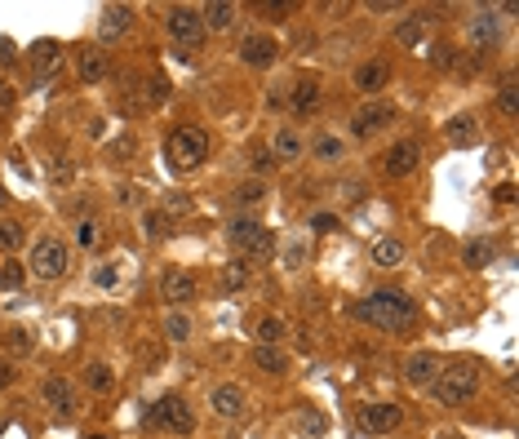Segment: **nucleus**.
Returning <instances> with one entry per match:
<instances>
[{"label": "nucleus", "mask_w": 519, "mask_h": 439, "mask_svg": "<svg viewBox=\"0 0 519 439\" xmlns=\"http://www.w3.org/2000/svg\"><path fill=\"white\" fill-rule=\"evenodd\" d=\"M351 315L360 324L378 328V333H413L422 324L417 302L408 293H400V289H373V293H364L360 302H351Z\"/></svg>", "instance_id": "1"}, {"label": "nucleus", "mask_w": 519, "mask_h": 439, "mask_svg": "<svg viewBox=\"0 0 519 439\" xmlns=\"http://www.w3.org/2000/svg\"><path fill=\"white\" fill-rule=\"evenodd\" d=\"M209 147H213L209 129L187 120V125H178V129L164 134V165L178 169V173H191V169H200L209 160Z\"/></svg>", "instance_id": "2"}, {"label": "nucleus", "mask_w": 519, "mask_h": 439, "mask_svg": "<svg viewBox=\"0 0 519 439\" xmlns=\"http://www.w3.org/2000/svg\"><path fill=\"white\" fill-rule=\"evenodd\" d=\"M222 235H226V244L248 262H271L276 258V249H280V240H276V231H267L257 218H244V213H235V218H226V227H222Z\"/></svg>", "instance_id": "3"}, {"label": "nucleus", "mask_w": 519, "mask_h": 439, "mask_svg": "<svg viewBox=\"0 0 519 439\" xmlns=\"http://www.w3.org/2000/svg\"><path fill=\"white\" fill-rule=\"evenodd\" d=\"M479 386H484V377H479V368H475V364H444V368H439V377L431 381V390H435V399H439L444 408H462V404H470V399L479 395Z\"/></svg>", "instance_id": "4"}, {"label": "nucleus", "mask_w": 519, "mask_h": 439, "mask_svg": "<svg viewBox=\"0 0 519 439\" xmlns=\"http://www.w3.org/2000/svg\"><path fill=\"white\" fill-rule=\"evenodd\" d=\"M27 271L36 275V280H63L67 271H72V249L58 240V235H41L36 244H32V258H27Z\"/></svg>", "instance_id": "5"}, {"label": "nucleus", "mask_w": 519, "mask_h": 439, "mask_svg": "<svg viewBox=\"0 0 519 439\" xmlns=\"http://www.w3.org/2000/svg\"><path fill=\"white\" fill-rule=\"evenodd\" d=\"M151 426L164 435H191L195 430V408L182 395H160L151 404Z\"/></svg>", "instance_id": "6"}, {"label": "nucleus", "mask_w": 519, "mask_h": 439, "mask_svg": "<svg viewBox=\"0 0 519 439\" xmlns=\"http://www.w3.org/2000/svg\"><path fill=\"white\" fill-rule=\"evenodd\" d=\"M156 293H160V302H169V311H187L195 302L200 284H195V275L187 266H164L160 280H156Z\"/></svg>", "instance_id": "7"}, {"label": "nucleus", "mask_w": 519, "mask_h": 439, "mask_svg": "<svg viewBox=\"0 0 519 439\" xmlns=\"http://www.w3.org/2000/svg\"><path fill=\"white\" fill-rule=\"evenodd\" d=\"M160 23H164L169 41H178L182 50H187V45H200V41L209 36V32H204V19H200V10H195V5H169Z\"/></svg>", "instance_id": "8"}, {"label": "nucleus", "mask_w": 519, "mask_h": 439, "mask_svg": "<svg viewBox=\"0 0 519 439\" xmlns=\"http://www.w3.org/2000/svg\"><path fill=\"white\" fill-rule=\"evenodd\" d=\"M285 50H280V41L276 36H267V32H248V36H240V45H235V58L244 63V67H253V72H267V67H276V58H280Z\"/></svg>", "instance_id": "9"}, {"label": "nucleus", "mask_w": 519, "mask_h": 439, "mask_svg": "<svg viewBox=\"0 0 519 439\" xmlns=\"http://www.w3.org/2000/svg\"><path fill=\"white\" fill-rule=\"evenodd\" d=\"M355 421H360L369 435H391V430L404 421V408L391 404V399H364V404H355Z\"/></svg>", "instance_id": "10"}, {"label": "nucleus", "mask_w": 519, "mask_h": 439, "mask_svg": "<svg viewBox=\"0 0 519 439\" xmlns=\"http://www.w3.org/2000/svg\"><path fill=\"white\" fill-rule=\"evenodd\" d=\"M395 116H400V112H395L386 98H369V103L351 116V138H360V142H364V138L382 134L386 125H395Z\"/></svg>", "instance_id": "11"}, {"label": "nucleus", "mask_w": 519, "mask_h": 439, "mask_svg": "<svg viewBox=\"0 0 519 439\" xmlns=\"http://www.w3.org/2000/svg\"><path fill=\"white\" fill-rule=\"evenodd\" d=\"M422 169V142L417 138H400L382 151V173L386 178H413Z\"/></svg>", "instance_id": "12"}, {"label": "nucleus", "mask_w": 519, "mask_h": 439, "mask_svg": "<svg viewBox=\"0 0 519 439\" xmlns=\"http://www.w3.org/2000/svg\"><path fill=\"white\" fill-rule=\"evenodd\" d=\"M41 399H45V408L54 412V417H63V421H72L76 412H80V395H76V386L67 381V377H45L41 381Z\"/></svg>", "instance_id": "13"}, {"label": "nucleus", "mask_w": 519, "mask_h": 439, "mask_svg": "<svg viewBox=\"0 0 519 439\" xmlns=\"http://www.w3.org/2000/svg\"><path fill=\"white\" fill-rule=\"evenodd\" d=\"M466 41H470L475 54L497 50V45H501V19H497V10H475V14L466 19Z\"/></svg>", "instance_id": "14"}, {"label": "nucleus", "mask_w": 519, "mask_h": 439, "mask_svg": "<svg viewBox=\"0 0 519 439\" xmlns=\"http://www.w3.org/2000/svg\"><path fill=\"white\" fill-rule=\"evenodd\" d=\"M320 107H324V85H320V76H298V81L289 85V112H294L298 120H311Z\"/></svg>", "instance_id": "15"}, {"label": "nucleus", "mask_w": 519, "mask_h": 439, "mask_svg": "<svg viewBox=\"0 0 519 439\" xmlns=\"http://www.w3.org/2000/svg\"><path fill=\"white\" fill-rule=\"evenodd\" d=\"M439 368H444V359H439L435 350H413V355H404V364H400V373H404V381H408L413 390H431V381L439 377Z\"/></svg>", "instance_id": "16"}, {"label": "nucleus", "mask_w": 519, "mask_h": 439, "mask_svg": "<svg viewBox=\"0 0 519 439\" xmlns=\"http://www.w3.org/2000/svg\"><path fill=\"white\" fill-rule=\"evenodd\" d=\"M76 76H80V85H103V81L111 76V54H107V45H80V50H76Z\"/></svg>", "instance_id": "17"}, {"label": "nucleus", "mask_w": 519, "mask_h": 439, "mask_svg": "<svg viewBox=\"0 0 519 439\" xmlns=\"http://www.w3.org/2000/svg\"><path fill=\"white\" fill-rule=\"evenodd\" d=\"M134 23H138L134 5H103L98 10V41H120L134 32Z\"/></svg>", "instance_id": "18"}, {"label": "nucleus", "mask_w": 519, "mask_h": 439, "mask_svg": "<svg viewBox=\"0 0 519 439\" xmlns=\"http://www.w3.org/2000/svg\"><path fill=\"white\" fill-rule=\"evenodd\" d=\"M351 85H355L364 98H378V94L391 85V63H386V58H364V63L355 67Z\"/></svg>", "instance_id": "19"}, {"label": "nucleus", "mask_w": 519, "mask_h": 439, "mask_svg": "<svg viewBox=\"0 0 519 439\" xmlns=\"http://www.w3.org/2000/svg\"><path fill=\"white\" fill-rule=\"evenodd\" d=\"M209 408H213L222 421H240L244 408H248V399H244V390H240L235 381H218L213 395H209Z\"/></svg>", "instance_id": "20"}, {"label": "nucleus", "mask_w": 519, "mask_h": 439, "mask_svg": "<svg viewBox=\"0 0 519 439\" xmlns=\"http://www.w3.org/2000/svg\"><path fill=\"white\" fill-rule=\"evenodd\" d=\"M267 151L276 156V165H294V160H302V156H307V138H302L294 125H280Z\"/></svg>", "instance_id": "21"}, {"label": "nucleus", "mask_w": 519, "mask_h": 439, "mask_svg": "<svg viewBox=\"0 0 519 439\" xmlns=\"http://www.w3.org/2000/svg\"><path fill=\"white\" fill-rule=\"evenodd\" d=\"M492 258H497V240L492 235H470L462 244V266L466 271H484V266H492Z\"/></svg>", "instance_id": "22"}, {"label": "nucleus", "mask_w": 519, "mask_h": 439, "mask_svg": "<svg viewBox=\"0 0 519 439\" xmlns=\"http://www.w3.org/2000/svg\"><path fill=\"white\" fill-rule=\"evenodd\" d=\"M80 381H85L89 395H111V390H116V368H111L107 359H89V364L80 368Z\"/></svg>", "instance_id": "23"}, {"label": "nucleus", "mask_w": 519, "mask_h": 439, "mask_svg": "<svg viewBox=\"0 0 519 439\" xmlns=\"http://www.w3.org/2000/svg\"><path fill=\"white\" fill-rule=\"evenodd\" d=\"M444 138H448V147H475L479 142V125H475V116H448L444 120Z\"/></svg>", "instance_id": "24"}, {"label": "nucleus", "mask_w": 519, "mask_h": 439, "mask_svg": "<svg viewBox=\"0 0 519 439\" xmlns=\"http://www.w3.org/2000/svg\"><path fill=\"white\" fill-rule=\"evenodd\" d=\"M204 19V32H231L235 19H240V5H226V0H209V5L200 10Z\"/></svg>", "instance_id": "25"}, {"label": "nucleus", "mask_w": 519, "mask_h": 439, "mask_svg": "<svg viewBox=\"0 0 519 439\" xmlns=\"http://www.w3.org/2000/svg\"><path fill=\"white\" fill-rule=\"evenodd\" d=\"M311 160H320V165H342V160H347V138H338V134H316V138H311Z\"/></svg>", "instance_id": "26"}, {"label": "nucleus", "mask_w": 519, "mask_h": 439, "mask_svg": "<svg viewBox=\"0 0 519 439\" xmlns=\"http://www.w3.org/2000/svg\"><path fill=\"white\" fill-rule=\"evenodd\" d=\"M253 337H257V346H280L285 337H289V324H285V315H257V324H253Z\"/></svg>", "instance_id": "27"}, {"label": "nucleus", "mask_w": 519, "mask_h": 439, "mask_svg": "<svg viewBox=\"0 0 519 439\" xmlns=\"http://www.w3.org/2000/svg\"><path fill=\"white\" fill-rule=\"evenodd\" d=\"M253 368H263L267 377H285L289 373V350L285 346H257L253 350Z\"/></svg>", "instance_id": "28"}, {"label": "nucleus", "mask_w": 519, "mask_h": 439, "mask_svg": "<svg viewBox=\"0 0 519 439\" xmlns=\"http://www.w3.org/2000/svg\"><path fill=\"white\" fill-rule=\"evenodd\" d=\"M391 36H395V45H400V50H417V45L426 41V19H422V14H408V19H400V23H395V32H391Z\"/></svg>", "instance_id": "29"}, {"label": "nucleus", "mask_w": 519, "mask_h": 439, "mask_svg": "<svg viewBox=\"0 0 519 439\" xmlns=\"http://www.w3.org/2000/svg\"><path fill=\"white\" fill-rule=\"evenodd\" d=\"M404 240H395V235H382V240H373V249H369V258H373V266H400L404 262Z\"/></svg>", "instance_id": "30"}, {"label": "nucleus", "mask_w": 519, "mask_h": 439, "mask_svg": "<svg viewBox=\"0 0 519 439\" xmlns=\"http://www.w3.org/2000/svg\"><path fill=\"white\" fill-rule=\"evenodd\" d=\"M267 200V182H257V178H248V182H240L235 191H231V204L235 209H257Z\"/></svg>", "instance_id": "31"}, {"label": "nucleus", "mask_w": 519, "mask_h": 439, "mask_svg": "<svg viewBox=\"0 0 519 439\" xmlns=\"http://www.w3.org/2000/svg\"><path fill=\"white\" fill-rule=\"evenodd\" d=\"M218 284H222V293H240V289L248 284V262H244V258H231V262L218 271Z\"/></svg>", "instance_id": "32"}, {"label": "nucleus", "mask_w": 519, "mask_h": 439, "mask_svg": "<svg viewBox=\"0 0 519 439\" xmlns=\"http://www.w3.org/2000/svg\"><path fill=\"white\" fill-rule=\"evenodd\" d=\"M191 333H195V320H191L187 311H169V315H164V337H169L173 346L191 342Z\"/></svg>", "instance_id": "33"}, {"label": "nucleus", "mask_w": 519, "mask_h": 439, "mask_svg": "<svg viewBox=\"0 0 519 439\" xmlns=\"http://www.w3.org/2000/svg\"><path fill=\"white\" fill-rule=\"evenodd\" d=\"M27 244V227L19 218H0V253H19Z\"/></svg>", "instance_id": "34"}, {"label": "nucleus", "mask_w": 519, "mask_h": 439, "mask_svg": "<svg viewBox=\"0 0 519 439\" xmlns=\"http://www.w3.org/2000/svg\"><path fill=\"white\" fill-rule=\"evenodd\" d=\"M0 346H5L10 355H32L36 350V333L32 328H5L0 333Z\"/></svg>", "instance_id": "35"}, {"label": "nucleus", "mask_w": 519, "mask_h": 439, "mask_svg": "<svg viewBox=\"0 0 519 439\" xmlns=\"http://www.w3.org/2000/svg\"><path fill=\"white\" fill-rule=\"evenodd\" d=\"M497 112H501L506 120H515V116H519V98H515V72H506V76H501V85H497Z\"/></svg>", "instance_id": "36"}, {"label": "nucleus", "mask_w": 519, "mask_h": 439, "mask_svg": "<svg viewBox=\"0 0 519 439\" xmlns=\"http://www.w3.org/2000/svg\"><path fill=\"white\" fill-rule=\"evenodd\" d=\"M142 231H147V240H164V235L173 231L169 209H147V213H142Z\"/></svg>", "instance_id": "37"}, {"label": "nucleus", "mask_w": 519, "mask_h": 439, "mask_svg": "<svg viewBox=\"0 0 519 439\" xmlns=\"http://www.w3.org/2000/svg\"><path fill=\"white\" fill-rule=\"evenodd\" d=\"M23 280H27V266L23 262H14V258H5V262H0V289H23Z\"/></svg>", "instance_id": "38"}, {"label": "nucleus", "mask_w": 519, "mask_h": 439, "mask_svg": "<svg viewBox=\"0 0 519 439\" xmlns=\"http://www.w3.org/2000/svg\"><path fill=\"white\" fill-rule=\"evenodd\" d=\"M431 63H435V72H453V67L462 63V50H457V45H448V41H439V45H435V54H431Z\"/></svg>", "instance_id": "39"}, {"label": "nucleus", "mask_w": 519, "mask_h": 439, "mask_svg": "<svg viewBox=\"0 0 519 439\" xmlns=\"http://www.w3.org/2000/svg\"><path fill=\"white\" fill-rule=\"evenodd\" d=\"M76 244H80V249H98V244H103V222H98V218H85V222L76 227Z\"/></svg>", "instance_id": "40"}, {"label": "nucleus", "mask_w": 519, "mask_h": 439, "mask_svg": "<svg viewBox=\"0 0 519 439\" xmlns=\"http://www.w3.org/2000/svg\"><path fill=\"white\" fill-rule=\"evenodd\" d=\"M248 165H253V173H271V169H276V156H271L267 147H253V151H248Z\"/></svg>", "instance_id": "41"}, {"label": "nucleus", "mask_w": 519, "mask_h": 439, "mask_svg": "<svg viewBox=\"0 0 519 439\" xmlns=\"http://www.w3.org/2000/svg\"><path fill=\"white\" fill-rule=\"evenodd\" d=\"M54 50H58L54 41H41V45H36V54H32V63H36V72H41V76H45V72L54 67Z\"/></svg>", "instance_id": "42"}, {"label": "nucleus", "mask_w": 519, "mask_h": 439, "mask_svg": "<svg viewBox=\"0 0 519 439\" xmlns=\"http://www.w3.org/2000/svg\"><path fill=\"white\" fill-rule=\"evenodd\" d=\"M298 426H302V430H311V435H324V426H329V421H324V412L302 408V412H298Z\"/></svg>", "instance_id": "43"}, {"label": "nucleus", "mask_w": 519, "mask_h": 439, "mask_svg": "<svg viewBox=\"0 0 519 439\" xmlns=\"http://www.w3.org/2000/svg\"><path fill=\"white\" fill-rule=\"evenodd\" d=\"M19 381V364L14 359H0V390H10Z\"/></svg>", "instance_id": "44"}, {"label": "nucleus", "mask_w": 519, "mask_h": 439, "mask_svg": "<svg viewBox=\"0 0 519 439\" xmlns=\"http://www.w3.org/2000/svg\"><path fill=\"white\" fill-rule=\"evenodd\" d=\"M338 213H311V231H338Z\"/></svg>", "instance_id": "45"}, {"label": "nucleus", "mask_w": 519, "mask_h": 439, "mask_svg": "<svg viewBox=\"0 0 519 439\" xmlns=\"http://www.w3.org/2000/svg\"><path fill=\"white\" fill-rule=\"evenodd\" d=\"M294 10H298V5H257V14H267V19H276V23H285Z\"/></svg>", "instance_id": "46"}, {"label": "nucleus", "mask_w": 519, "mask_h": 439, "mask_svg": "<svg viewBox=\"0 0 519 439\" xmlns=\"http://www.w3.org/2000/svg\"><path fill=\"white\" fill-rule=\"evenodd\" d=\"M129 151H138V138H134V134H125L120 142H111V160H120V156H129Z\"/></svg>", "instance_id": "47"}, {"label": "nucleus", "mask_w": 519, "mask_h": 439, "mask_svg": "<svg viewBox=\"0 0 519 439\" xmlns=\"http://www.w3.org/2000/svg\"><path fill=\"white\" fill-rule=\"evenodd\" d=\"M364 10H369V14H395V10H404V5H400V0H369Z\"/></svg>", "instance_id": "48"}, {"label": "nucleus", "mask_w": 519, "mask_h": 439, "mask_svg": "<svg viewBox=\"0 0 519 439\" xmlns=\"http://www.w3.org/2000/svg\"><path fill=\"white\" fill-rule=\"evenodd\" d=\"M116 200H120V204H142V191H138V187H120Z\"/></svg>", "instance_id": "49"}, {"label": "nucleus", "mask_w": 519, "mask_h": 439, "mask_svg": "<svg viewBox=\"0 0 519 439\" xmlns=\"http://www.w3.org/2000/svg\"><path fill=\"white\" fill-rule=\"evenodd\" d=\"M492 200H497V204H510V200H515V182H501V187L492 191Z\"/></svg>", "instance_id": "50"}, {"label": "nucleus", "mask_w": 519, "mask_h": 439, "mask_svg": "<svg viewBox=\"0 0 519 439\" xmlns=\"http://www.w3.org/2000/svg\"><path fill=\"white\" fill-rule=\"evenodd\" d=\"M14 107V89H10V81H0V112H10Z\"/></svg>", "instance_id": "51"}, {"label": "nucleus", "mask_w": 519, "mask_h": 439, "mask_svg": "<svg viewBox=\"0 0 519 439\" xmlns=\"http://www.w3.org/2000/svg\"><path fill=\"white\" fill-rule=\"evenodd\" d=\"M0 67H14V45L0 41Z\"/></svg>", "instance_id": "52"}, {"label": "nucleus", "mask_w": 519, "mask_h": 439, "mask_svg": "<svg viewBox=\"0 0 519 439\" xmlns=\"http://www.w3.org/2000/svg\"><path fill=\"white\" fill-rule=\"evenodd\" d=\"M342 191H347V200H355V204L364 200V187H360V182H351V187H342Z\"/></svg>", "instance_id": "53"}, {"label": "nucleus", "mask_w": 519, "mask_h": 439, "mask_svg": "<svg viewBox=\"0 0 519 439\" xmlns=\"http://www.w3.org/2000/svg\"><path fill=\"white\" fill-rule=\"evenodd\" d=\"M0 209H10V191L5 187H0Z\"/></svg>", "instance_id": "54"}, {"label": "nucleus", "mask_w": 519, "mask_h": 439, "mask_svg": "<svg viewBox=\"0 0 519 439\" xmlns=\"http://www.w3.org/2000/svg\"><path fill=\"white\" fill-rule=\"evenodd\" d=\"M439 439H462V435H453V430H444V435H439Z\"/></svg>", "instance_id": "55"}, {"label": "nucleus", "mask_w": 519, "mask_h": 439, "mask_svg": "<svg viewBox=\"0 0 519 439\" xmlns=\"http://www.w3.org/2000/svg\"><path fill=\"white\" fill-rule=\"evenodd\" d=\"M85 439H111V435H85Z\"/></svg>", "instance_id": "56"}]
</instances>
